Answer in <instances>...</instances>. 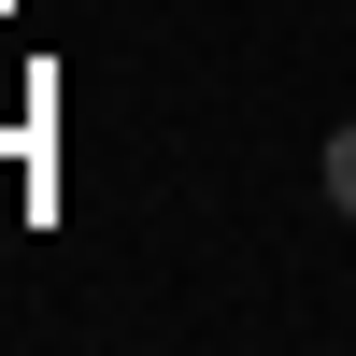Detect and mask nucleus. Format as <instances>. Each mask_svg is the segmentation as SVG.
Instances as JSON below:
<instances>
[{
	"label": "nucleus",
	"instance_id": "nucleus-1",
	"mask_svg": "<svg viewBox=\"0 0 356 356\" xmlns=\"http://www.w3.org/2000/svg\"><path fill=\"white\" fill-rule=\"evenodd\" d=\"M328 200L356 214V129H328Z\"/></svg>",
	"mask_w": 356,
	"mask_h": 356
}]
</instances>
